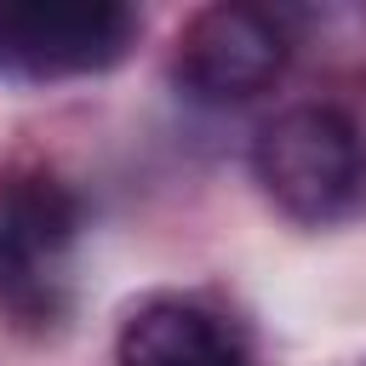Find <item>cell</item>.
<instances>
[{"mask_svg": "<svg viewBox=\"0 0 366 366\" xmlns=\"http://www.w3.org/2000/svg\"><path fill=\"white\" fill-rule=\"evenodd\" d=\"M137 11L120 0H0V74L57 80L126 57Z\"/></svg>", "mask_w": 366, "mask_h": 366, "instance_id": "obj_2", "label": "cell"}, {"mask_svg": "<svg viewBox=\"0 0 366 366\" xmlns=\"http://www.w3.org/2000/svg\"><path fill=\"white\" fill-rule=\"evenodd\" d=\"M120 366H252L240 332L183 297H154L120 326Z\"/></svg>", "mask_w": 366, "mask_h": 366, "instance_id": "obj_4", "label": "cell"}, {"mask_svg": "<svg viewBox=\"0 0 366 366\" xmlns=\"http://www.w3.org/2000/svg\"><path fill=\"white\" fill-rule=\"evenodd\" d=\"M252 172L263 194L292 223H337L366 194V137L343 109L303 103L274 114L252 143Z\"/></svg>", "mask_w": 366, "mask_h": 366, "instance_id": "obj_1", "label": "cell"}, {"mask_svg": "<svg viewBox=\"0 0 366 366\" xmlns=\"http://www.w3.org/2000/svg\"><path fill=\"white\" fill-rule=\"evenodd\" d=\"M286 69V23L263 6L223 0L183 23L177 34V86L200 103H246L274 86Z\"/></svg>", "mask_w": 366, "mask_h": 366, "instance_id": "obj_3", "label": "cell"}]
</instances>
